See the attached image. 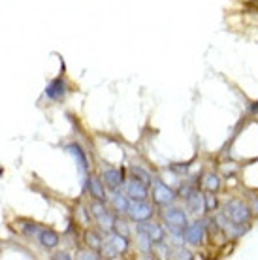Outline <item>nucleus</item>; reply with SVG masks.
Listing matches in <instances>:
<instances>
[{
  "mask_svg": "<svg viewBox=\"0 0 258 260\" xmlns=\"http://www.w3.org/2000/svg\"><path fill=\"white\" fill-rule=\"evenodd\" d=\"M158 219L168 230L170 243H185V228H187L190 215H188L185 206H168V208L158 209Z\"/></svg>",
  "mask_w": 258,
  "mask_h": 260,
  "instance_id": "1",
  "label": "nucleus"
},
{
  "mask_svg": "<svg viewBox=\"0 0 258 260\" xmlns=\"http://www.w3.org/2000/svg\"><path fill=\"white\" fill-rule=\"evenodd\" d=\"M220 211L224 213L226 219L238 222V224H252V221L256 219L254 213H252L249 200H247V198H241V196H228V198L222 202Z\"/></svg>",
  "mask_w": 258,
  "mask_h": 260,
  "instance_id": "2",
  "label": "nucleus"
},
{
  "mask_svg": "<svg viewBox=\"0 0 258 260\" xmlns=\"http://www.w3.org/2000/svg\"><path fill=\"white\" fill-rule=\"evenodd\" d=\"M149 200L160 209L177 204L179 202V194H177V189L170 187L168 183H164L162 179H155L153 185H151V196H149Z\"/></svg>",
  "mask_w": 258,
  "mask_h": 260,
  "instance_id": "3",
  "label": "nucleus"
},
{
  "mask_svg": "<svg viewBox=\"0 0 258 260\" xmlns=\"http://www.w3.org/2000/svg\"><path fill=\"white\" fill-rule=\"evenodd\" d=\"M207 241H209V236H207V228L204 224L202 215L190 219L187 228H185V243L192 249H202Z\"/></svg>",
  "mask_w": 258,
  "mask_h": 260,
  "instance_id": "4",
  "label": "nucleus"
},
{
  "mask_svg": "<svg viewBox=\"0 0 258 260\" xmlns=\"http://www.w3.org/2000/svg\"><path fill=\"white\" fill-rule=\"evenodd\" d=\"M156 206L153 202L149 200H132L130 202V208L126 211V217H128L130 221L134 222H147L151 219H155L158 211H156Z\"/></svg>",
  "mask_w": 258,
  "mask_h": 260,
  "instance_id": "5",
  "label": "nucleus"
},
{
  "mask_svg": "<svg viewBox=\"0 0 258 260\" xmlns=\"http://www.w3.org/2000/svg\"><path fill=\"white\" fill-rule=\"evenodd\" d=\"M100 177H102L106 189L113 192V190H119L124 187V183H126V170L121 168V166H108V168L102 170Z\"/></svg>",
  "mask_w": 258,
  "mask_h": 260,
  "instance_id": "6",
  "label": "nucleus"
},
{
  "mask_svg": "<svg viewBox=\"0 0 258 260\" xmlns=\"http://www.w3.org/2000/svg\"><path fill=\"white\" fill-rule=\"evenodd\" d=\"M64 151L68 155L76 160L79 168V174H81V183H83L85 187V181H87V176H89V170H90V164H89V158H87V153L85 149L79 145L78 142H72V143H66L64 145Z\"/></svg>",
  "mask_w": 258,
  "mask_h": 260,
  "instance_id": "7",
  "label": "nucleus"
},
{
  "mask_svg": "<svg viewBox=\"0 0 258 260\" xmlns=\"http://www.w3.org/2000/svg\"><path fill=\"white\" fill-rule=\"evenodd\" d=\"M181 200H183V206L187 208L190 217H200V215H204V190L200 187L190 189Z\"/></svg>",
  "mask_w": 258,
  "mask_h": 260,
  "instance_id": "8",
  "label": "nucleus"
},
{
  "mask_svg": "<svg viewBox=\"0 0 258 260\" xmlns=\"http://www.w3.org/2000/svg\"><path fill=\"white\" fill-rule=\"evenodd\" d=\"M123 189L128 194L130 200H149V196H151V187L134 176L126 177V183H124Z\"/></svg>",
  "mask_w": 258,
  "mask_h": 260,
  "instance_id": "9",
  "label": "nucleus"
},
{
  "mask_svg": "<svg viewBox=\"0 0 258 260\" xmlns=\"http://www.w3.org/2000/svg\"><path fill=\"white\" fill-rule=\"evenodd\" d=\"M85 190L89 192L90 198H96V200H102V202H110L108 189H106V185H104L102 177L96 176V174H89V176H87Z\"/></svg>",
  "mask_w": 258,
  "mask_h": 260,
  "instance_id": "10",
  "label": "nucleus"
},
{
  "mask_svg": "<svg viewBox=\"0 0 258 260\" xmlns=\"http://www.w3.org/2000/svg\"><path fill=\"white\" fill-rule=\"evenodd\" d=\"M222 181H224V177L220 176L219 170H206V172H202L200 176V189L220 192L222 190Z\"/></svg>",
  "mask_w": 258,
  "mask_h": 260,
  "instance_id": "11",
  "label": "nucleus"
},
{
  "mask_svg": "<svg viewBox=\"0 0 258 260\" xmlns=\"http://www.w3.org/2000/svg\"><path fill=\"white\" fill-rule=\"evenodd\" d=\"M66 92H68V83H66V79L62 76H58V78L51 79L47 87H45V96L53 100V102H60V100H64Z\"/></svg>",
  "mask_w": 258,
  "mask_h": 260,
  "instance_id": "12",
  "label": "nucleus"
},
{
  "mask_svg": "<svg viewBox=\"0 0 258 260\" xmlns=\"http://www.w3.org/2000/svg\"><path fill=\"white\" fill-rule=\"evenodd\" d=\"M36 240H38L40 245L44 249H47V251H53V249H57L58 245H60V234H58L57 230L47 228V226H42L40 234L36 236Z\"/></svg>",
  "mask_w": 258,
  "mask_h": 260,
  "instance_id": "13",
  "label": "nucleus"
},
{
  "mask_svg": "<svg viewBox=\"0 0 258 260\" xmlns=\"http://www.w3.org/2000/svg\"><path fill=\"white\" fill-rule=\"evenodd\" d=\"M130 202L132 200H130L128 194L124 192V189L110 192V206L117 215H126V211H128V208H130Z\"/></svg>",
  "mask_w": 258,
  "mask_h": 260,
  "instance_id": "14",
  "label": "nucleus"
},
{
  "mask_svg": "<svg viewBox=\"0 0 258 260\" xmlns=\"http://www.w3.org/2000/svg\"><path fill=\"white\" fill-rule=\"evenodd\" d=\"M115 219H117L115 211H113V209H106V211H102L100 215H96V217H94V224H96V228L100 230V232H104V234L108 236V234H111V232H113Z\"/></svg>",
  "mask_w": 258,
  "mask_h": 260,
  "instance_id": "15",
  "label": "nucleus"
},
{
  "mask_svg": "<svg viewBox=\"0 0 258 260\" xmlns=\"http://www.w3.org/2000/svg\"><path fill=\"white\" fill-rule=\"evenodd\" d=\"M104 241H106V234L100 232L98 228H85L83 232V243L87 247L94 249V251H100L104 245Z\"/></svg>",
  "mask_w": 258,
  "mask_h": 260,
  "instance_id": "16",
  "label": "nucleus"
},
{
  "mask_svg": "<svg viewBox=\"0 0 258 260\" xmlns=\"http://www.w3.org/2000/svg\"><path fill=\"white\" fill-rule=\"evenodd\" d=\"M147 234H149V238L153 240V243H160V241L168 240V230L162 224L160 219H158V221H155V219L147 221Z\"/></svg>",
  "mask_w": 258,
  "mask_h": 260,
  "instance_id": "17",
  "label": "nucleus"
},
{
  "mask_svg": "<svg viewBox=\"0 0 258 260\" xmlns=\"http://www.w3.org/2000/svg\"><path fill=\"white\" fill-rule=\"evenodd\" d=\"M106 238L110 240V243L117 249V253L121 254V256L128 254L130 247H132V240H130L128 236H123V234H117V232H111V234H108Z\"/></svg>",
  "mask_w": 258,
  "mask_h": 260,
  "instance_id": "18",
  "label": "nucleus"
},
{
  "mask_svg": "<svg viewBox=\"0 0 258 260\" xmlns=\"http://www.w3.org/2000/svg\"><path fill=\"white\" fill-rule=\"evenodd\" d=\"M220 206H222V200L219 198V192L204 190V213H217V211H220Z\"/></svg>",
  "mask_w": 258,
  "mask_h": 260,
  "instance_id": "19",
  "label": "nucleus"
},
{
  "mask_svg": "<svg viewBox=\"0 0 258 260\" xmlns=\"http://www.w3.org/2000/svg\"><path fill=\"white\" fill-rule=\"evenodd\" d=\"M170 258H175V260H194L196 258V254H194L192 247H188L187 243H172V254H170Z\"/></svg>",
  "mask_w": 258,
  "mask_h": 260,
  "instance_id": "20",
  "label": "nucleus"
},
{
  "mask_svg": "<svg viewBox=\"0 0 258 260\" xmlns=\"http://www.w3.org/2000/svg\"><path fill=\"white\" fill-rule=\"evenodd\" d=\"M74 217H76V222L83 228H89L90 222H92V215L89 211V206H85L81 202H78V206L74 209Z\"/></svg>",
  "mask_w": 258,
  "mask_h": 260,
  "instance_id": "21",
  "label": "nucleus"
},
{
  "mask_svg": "<svg viewBox=\"0 0 258 260\" xmlns=\"http://www.w3.org/2000/svg\"><path fill=\"white\" fill-rule=\"evenodd\" d=\"M128 176H134L138 177L140 181H143L145 185H153V181H155V177H153V174L149 172L147 168H143L142 164H130L128 166Z\"/></svg>",
  "mask_w": 258,
  "mask_h": 260,
  "instance_id": "22",
  "label": "nucleus"
},
{
  "mask_svg": "<svg viewBox=\"0 0 258 260\" xmlns=\"http://www.w3.org/2000/svg\"><path fill=\"white\" fill-rule=\"evenodd\" d=\"M19 228H21V232H23V234L28 236V238H34V240H36V236H38L40 230H42V226H40L38 222L25 221V219H21L19 221Z\"/></svg>",
  "mask_w": 258,
  "mask_h": 260,
  "instance_id": "23",
  "label": "nucleus"
},
{
  "mask_svg": "<svg viewBox=\"0 0 258 260\" xmlns=\"http://www.w3.org/2000/svg\"><path fill=\"white\" fill-rule=\"evenodd\" d=\"M219 172H220V176L224 177V179H230V177H234L239 172V164L234 162V160H226V162L220 164Z\"/></svg>",
  "mask_w": 258,
  "mask_h": 260,
  "instance_id": "24",
  "label": "nucleus"
},
{
  "mask_svg": "<svg viewBox=\"0 0 258 260\" xmlns=\"http://www.w3.org/2000/svg\"><path fill=\"white\" fill-rule=\"evenodd\" d=\"M76 258L78 260H98V258H102V254H100V251H94V249H90L85 245V249H78Z\"/></svg>",
  "mask_w": 258,
  "mask_h": 260,
  "instance_id": "25",
  "label": "nucleus"
},
{
  "mask_svg": "<svg viewBox=\"0 0 258 260\" xmlns=\"http://www.w3.org/2000/svg\"><path fill=\"white\" fill-rule=\"evenodd\" d=\"M100 254H102V258H110V260H113V258H123L121 254L117 253V249L110 243V240H108V238H106L102 249H100Z\"/></svg>",
  "mask_w": 258,
  "mask_h": 260,
  "instance_id": "26",
  "label": "nucleus"
},
{
  "mask_svg": "<svg viewBox=\"0 0 258 260\" xmlns=\"http://www.w3.org/2000/svg\"><path fill=\"white\" fill-rule=\"evenodd\" d=\"M247 200L251 204V209H252V213H254V217L258 219V190H252L251 194L247 196Z\"/></svg>",
  "mask_w": 258,
  "mask_h": 260,
  "instance_id": "27",
  "label": "nucleus"
},
{
  "mask_svg": "<svg viewBox=\"0 0 258 260\" xmlns=\"http://www.w3.org/2000/svg\"><path fill=\"white\" fill-rule=\"evenodd\" d=\"M51 258L53 260H72L74 256H72L68 251H58V253H55V254H51Z\"/></svg>",
  "mask_w": 258,
  "mask_h": 260,
  "instance_id": "28",
  "label": "nucleus"
},
{
  "mask_svg": "<svg viewBox=\"0 0 258 260\" xmlns=\"http://www.w3.org/2000/svg\"><path fill=\"white\" fill-rule=\"evenodd\" d=\"M249 115H252V117L258 115V100H254L252 104H249Z\"/></svg>",
  "mask_w": 258,
  "mask_h": 260,
  "instance_id": "29",
  "label": "nucleus"
}]
</instances>
